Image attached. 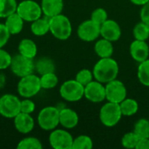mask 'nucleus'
<instances>
[{
	"instance_id": "40",
	"label": "nucleus",
	"mask_w": 149,
	"mask_h": 149,
	"mask_svg": "<svg viewBox=\"0 0 149 149\" xmlns=\"http://www.w3.org/2000/svg\"><path fill=\"white\" fill-rule=\"evenodd\" d=\"M134 4H135V5H141V6H142V5H144L145 3H147L148 2H149V0H130Z\"/></svg>"
},
{
	"instance_id": "21",
	"label": "nucleus",
	"mask_w": 149,
	"mask_h": 149,
	"mask_svg": "<svg viewBox=\"0 0 149 149\" xmlns=\"http://www.w3.org/2000/svg\"><path fill=\"white\" fill-rule=\"evenodd\" d=\"M31 31L32 34L35 36H45L50 31V22H49V17H39L36 19L35 21L31 22Z\"/></svg>"
},
{
	"instance_id": "8",
	"label": "nucleus",
	"mask_w": 149,
	"mask_h": 149,
	"mask_svg": "<svg viewBox=\"0 0 149 149\" xmlns=\"http://www.w3.org/2000/svg\"><path fill=\"white\" fill-rule=\"evenodd\" d=\"M24 21L33 22L41 17L43 11L41 5L34 0H24L17 3L16 11Z\"/></svg>"
},
{
	"instance_id": "28",
	"label": "nucleus",
	"mask_w": 149,
	"mask_h": 149,
	"mask_svg": "<svg viewBox=\"0 0 149 149\" xmlns=\"http://www.w3.org/2000/svg\"><path fill=\"white\" fill-rule=\"evenodd\" d=\"M139 81L145 86H149V58L140 63L137 72Z\"/></svg>"
},
{
	"instance_id": "6",
	"label": "nucleus",
	"mask_w": 149,
	"mask_h": 149,
	"mask_svg": "<svg viewBox=\"0 0 149 149\" xmlns=\"http://www.w3.org/2000/svg\"><path fill=\"white\" fill-rule=\"evenodd\" d=\"M85 86L76 79H69L65 81L60 88L59 93L62 99L68 102H77L84 97Z\"/></svg>"
},
{
	"instance_id": "12",
	"label": "nucleus",
	"mask_w": 149,
	"mask_h": 149,
	"mask_svg": "<svg viewBox=\"0 0 149 149\" xmlns=\"http://www.w3.org/2000/svg\"><path fill=\"white\" fill-rule=\"evenodd\" d=\"M77 34L83 41L93 42L100 36V25L90 18L79 25Z\"/></svg>"
},
{
	"instance_id": "19",
	"label": "nucleus",
	"mask_w": 149,
	"mask_h": 149,
	"mask_svg": "<svg viewBox=\"0 0 149 149\" xmlns=\"http://www.w3.org/2000/svg\"><path fill=\"white\" fill-rule=\"evenodd\" d=\"M24 20L17 12H14L5 17L4 24L10 35H17L22 31L24 27Z\"/></svg>"
},
{
	"instance_id": "39",
	"label": "nucleus",
	"mask_w": 149,
	"mask_h": 149,
	"mask_svg": "<svg viewBox=\"0 0 149 149\" xmlns=\"http://www.w3.org/2000/svg\"><path fill=\"white\" fill-rule=\"evenodd\" d=\"M136 149H149V138L140 139L137 143Z\"/></svg>"
},
{
	"instance_id": "1",
	"label": "nucleus",
	"mask_w": 149,
	"mask_h": 149,
	"mask_svg": "<svg viewBox=\"0 0 149 149\" xmlns=\"http://www.w3.org/2000/svg\"><path fill=\"white\" fill-rule=\"evenodd\" d=\"M93 73L95 80L107 84L117 79L119 74V65L112 57L102 58L94 65Z\"/></svg>"
},
{
	"instance_id": "11",
	"label": "nucleus",
	"mask_w": 149,
	"mask_h": 149,
	"mask_svg": "<svg viewBox=\"0 0 149 149\" xmlns=\"http://www.w3.org/2000/svg\"><path fill=\"white\" fill-rule=\"evenodd\" d=\"M49 142L54 149H72L73 138L65 129H54L49 135Z\"/></svg>"
},
{
	"instance_id": "7",
	"label": "nucleus",
	"mask_w": 149,
	"mask_h": 149,
	"mask_svg": "<svg viewBox=\"0 0 149 149\" xmlns=\"http://www.w3.org/2000/svg\"><path fill=\"white\" fill-rule=\"evenodd\" d=\"M21 112V100L14 94L6 93L0 97V114L7 119H14Z\"/></svg>"
},
{
	"instance_id": "32",
	"label": "nucleus",
	"mask_w": 149,
	"mask_h": 149,
	"mask_svg": "<svg viewBox=\"0 0 149 149\" xmlns=\"http://www.w3.org/2000/svg\"><path fill=\"white\" fill-rule=\"evenodd\" d=\"M139 140L140 139L138 138V136L133 131V132L127 133L123 135V137L121 139V144L126 148H136V146H137Z\"/></svg>"
},
{
	"instance_id": "5",
	"label": "nucleus",
	"mask_w": 149,
	"mask_h": 149,
	"mask_svg": "<svg viewBox=\"0 0 149 149\" xmlns=\"http://www.w3.org/2000/svg\"><path fill=\"white\" fill-rule=\"evenodd\" d=\"M122 116L120 107L118 103L107 101L100 111V120L101 123L107 127L116 126L120 121Z\"/></svg>"
},
{
	"instance_id": "4",
	"label": "nucleus",
	"mask_w": 149,
	"mask_h": 149,
	"mask_svg": "<svg viewBox=\"0 0 149 149\" xmlns=\"http://www.w3.org/2000/svg\"><path fill=\"white\" fill-rule=\"evenodd\" d=\"M38 124L45 131H52L59 125V109L56 107H45L38 115Z\"/></svg>"
},
{
	"instance_id": "24",
	"label": "nucleus",
	"mask_w": 149,
	"mask_h": 149,
	"mask_svg": "<svg viewBox=\"0 0 149 149\" xmlns=\"http://www.w3.org/2000/svg\"><path fill=\"white\" fill-rule=\"evenodd\" d=\"M120 107L122 115L127 117L134 115L139 110L138 102L135 100L130 98H126L123 101H121L120 103Z\"/></svg>"
},
{
	"instance_id": "38",
	"label": "nucleus",
	"mask_w": 149,
	"mask_h": 149,
	"mask_svg": "<svg viewBox=\"0 0 149 149\" xmlns=\"http://www.w3.org/2000/svg\"><path fill=\"white\" fill-rule=\"evenodd\" d=\"M140 17L142 22L149 24V2L142 5V8L141 10Z\"/></svg>"
},
{
	"instance_id": "37",
	"label": "nucleus",
	"mask_w": 149,
	"mask_h": 149,
	"mask_svg": "<svg viewBox=\"0 0 149 149\" xmlns=\"http://www.w3.org/2000/svg\"><path fill=\"white\" fill-rule=\"evenodd\" d=\"M10 33L4 24H0V48H3L9 41Z\"/></svg>"
},
{
	"instance_id": "35",
	"label": "nucleus",
	"mask_w": 149,
	"mask_h": 149,
	"mask_svg": "<svg viewBox=\"0 0 149 149\" xmlns=\"http://www.w3.org/2000/svg\"><path fill=\"white\" fill-rule=\"evenodd\" d=\"M12 60L11 55L3 48H0V71L5 70L10 66Z\"/></svg>"
},
{
	"instance_id": "20",
	"label": "nucleus",
	"mask_w": 149,
	"mask_h": 149,
	"mask_svg": "<svg viewBox=\"0 0 149 149\" xmlns=\"http://www.w3.org/2000/svg\"><path fill=\"white\" fill-rule=\"evenodd\" d=\"M18 52L24 57L34 58L38 53L37 45L30 38H24L18 44Z\"/></svg>"
},
{
	"instance_id": "18",
	"label": "nucleus",
	"mask_w": 149,
	"mask_h": 149,
	"mask_svg": "<svg viewBox=\"0 0 149 149\" xmlns=\"http://www.w3.org/2000/svg\"><path fill=\"white\" fill-rule=\"evenodd\" d=\"M41 8L43 14L47 17H52L61 14L64 8L63 0H42Z\"/></svg>"
},
{
	"instance_id": "10",
	"label": "nucleus",
	"mask_w": 149,
	"mask_h": 149,
	"mask_svg": "<svg viewBox=\"0 0 149 149\" xmlns=\"http://www.w3.org/2000/svg\"><path fill=\"white\" fill-rule=\"evenodd\" d=\"M106 100L110 102L120 104L127 98V88L123 82L118 79H113L105 86Z\"/></svg>"
},
{
	"instance_id": "15",
	"label": "nucleus",
	"mask_w": 149,
	"mask_h": 149,
	"mask_svg": "<svg viewBox=\"0 0 149 149\" xmlns=\"http://www.w3.org/2000/svg\"><path fill=\"white\" fill-rule=\"evenodd\" d=\"M13 122L16 130L23 134H27L31 133L35 127V121L34 119L31 117V115L22 112H20L14 118Z\"/></svg>"
},
{
	"instance_id": "27",
	"label": "nucleus",
	"mask_w": 149,
	"mask_h": 149,
	"mask_svg": "<svg viewBox=\"0 0 149 149\" xmlns=\"http://www.w3.org/2000/svg\"><path fill=\"white\" fill-rule=\"evenodd\" d=\"M133 35L134 38L137 40H148L149 38V24L142 21L138 23L134 27Z\"/></svg>"
},
{
	"instance_id": "2",
	"label": "nucleus",
	"mask_w": 149,
	"mask_h": 149,
	"mask_svg": "<svg viewBox=\"0 0 149 149\" xmlns=\"http://www.w3.org/2000/svg\"><path fill=\"white\" fill-rule=\"evenodd\" d=\"M50 32L58 40L68 39L72 31V27L70 19L63 15L58 14L54 17H49Z\"/></svg>"
},
{
	"instance_id": "31",
	"label": "nucleus",
	"mask_w": 149,
	"mask_h": 149,
	"mask_svg": "<svg viewBox=\"0 0 149 149\" xmlns=\"http://www.w3.org/2000/svg\"><path fill=\"white\" fill-rule=\"evenodd\" d=\"M93 146V140L87 135L82 134L73 139L72 149H91Z\"/></svg>"
},
{
	"instance_id": "25",
	"label": "nucleus",
	"mask_w": 149,
	"mask_h": 149,
	"mask_svg": "<svg viewBox=\"0 0 149 149\" xmlns=\"http://www.w3.org/2000/svg\"><path fill=\"white\" fill-rule=\"evenodd\" d=\"M16 0H0V18H5L17 11Z\"/></svg>"
},
{
	"instance_id": "3",
	"label": "nucleus",
	"mask_w": 149,
	"mask_h": 149,
	"mask_svg": "<svg viewBox=\"0 0 149 149\" xmlns=\"http://www.w3.org/2000/svg\"><path fill=\"white\" fill-rule=\"evenodd\" d=\"M41 89L42 87L40 83V77L34 73L20 78L17 87L18 94L24 99H31L34 97L40 92Z\"/></svg>"
},
{
	"instance_id": "33",
	"label": "nucleus",
	"mask_w": 149,
	"mask_h": 149,
	"mask_svg": "<svg viewBox=\"0 0 149 149\" xmlns=\"http://www.w3.org/2000/svg\"><path fill=\"white\" fill-rule=\"evenodd\" d=\"M93 79H94V77H93V72H91L88 69H82V70L79 71L75 77V79L78 82H79L81 85H83L84 86H86L87 84L92 82L93 80Z\"/></svg>"
},
{
	"instance_id": "36",
	"label": "nucleus",
	"mask_w": 149,
	"mask_h": 149,
	"mask_svg": "<svg viewBox=\"0 0 149 149\" xmlns=\"http://www.w3.org/2000/svg\"><path fill=\"white\" fill-rule=\"evenodd\" d=\"M36 105L34 101L30 100L29 98H24L23 100H21V112L24 113L31 114L35 111Z\"/></svg>"
},
{
	"instance_id": "34",
	"label": "nucleus",
	"mask_w": 149,
	"mask_h": 149,
	"mask_svg": "<svg viewBox=\"0 0 149 149\" xmlns=\"http://www.w3.org/2000/svg\"><path fill=\"white\" fill-rule=\"evenodd\" d=\"M91 19L93 21H94L95 23L99 24L100 25H101L106 20L108 19V15H107V12L105 9L97 8L92 12Z\"/></svg>"
},
{
	"instance_id": "29",
	"label": "nucleus",
	"mask_w": 149,
	"mask_h": 149,
	"mask_svg": "<svg viewBox=\"0 0 149 149\" xmlns=\"http://www.w3.org/2000/svg\"><path fill=\"white\" fill-rule=\"evenodd\" d=\"M17 149H42L43 145L41 141L36 137H25L21 140L17 146Z\"/></svg>"
},
{
	"instance_id": "23",
	"label": "nucleus",
	"mask_w": 149,
	"mask_h": 149,
	"mask_svg": "<svg viewBox=\"0 0 149 149\" xmlns=\"http://www.w3.org/2000/svg\"><path fill=\"white\" fill-rule=\"evenodd\" d=\"M55 64L53 60L48 57H42L35 62V70L39 75L55 72Z\"/></svg>"
},
{
	"instance_id": "22",
	"label": "nucleus",
	"mask_w": 149,
	"mask_h": 149,
	"mask_svg": "<svg viewBox=\"0 0 149 149\" xmlns=\"http://www.w3.org/2000/svg\"><path fill=\"white\" fill-rule=\"evenodd\" d=\"M94 51L100 58H110L113 53V45L111 41L102 38L94 45Z\"/></svg>"
},
{
	"instance_id": "17",
	"label": "nucleus",
	"mask_w": 149,
	"mask_h": 149,
	"mask_svg": "<svg viewBox=\"0 0 149 149\" xmlns=\"http://www.w3.org/2000/svg\"><path fill=\"white\" fill-rule=\"evenodd\" d=\"M79 123L78 113L71 108H62L59 110V125L64 128L72 129Z\"/></svg>"
},
{
	"instance_id": "16",
	"label": "nucleus",
	"mask_w": 149,
	"mask_h": 149,
	"mask_svg": "<svg viewBox=\"0 0 149 149\" xmlns=\"http://www.w3.org/2000/svg\"><path fill=\"white\" fill-rule=\"evenodd\" d=\"M130 54L134 60L141 63L149 58V46L148 43L143 40H137L132 42L130 45Z\"/></svg>"
},
{
	"instance_id": "41",
	"label": "nucleus",
	"mask_w": 149,
	"mask_h": 149,
	"mask_svg": "<svg viewBox=\"0 0 149 149\" xmlns=\"http://www.w3.org/2000/svg\"><path fill=\"white\" fill-rule=\"evenodd\" d=\"M5 84V77L3 74H0V89L3 87Z\"/></svg>"
},
{
	"instance_id": "9",
	"label": "nucleus",
	"mask_w": 149,
	"mask_h": 149,
	"mask_svg": "<svg viewBox=\"0 0 149 149\" xmlns=\"http://www.w3.org/2000/svg\"><path fill=\"white\" fill-rule=\"evenodd\" d=\"M10 68L13 74H15L17 77L23 78L33 73L35 70V63L33 61V58L17 54L12 57Z\"/></svg>"
},
{
	"instance_id": "26",
	"label": "nucleus",
	"mask_w": 149,
	"mask_h": 149,
	"mask_svg": "<svg viewBox=\"0 0 149 149\" xmlns=\"http://www.w3.org/2000/svg\"><path fill=\"white\" fill-rule=\"evenodd\" d=\"M134 132L139 139L149 138V120L140 119L134 124Z\"/></svg>"
},
{
	"instance_id": "14",
	"label": "nucleus",
	"mask_w": 149,
	"mask_h": 149,
	"mask_svg": "<svg viewBox=\"0 0 149 149\" xmlns=\"http://www.w3.org/2000/svg\"><path fill=\"white\" fill-rule=\"evenodd\" d=\"M100 36L111 42L117 41L121 37V28L116 21L107 19L100 25Z\"/></svg>"
},
{
	"instance_id": "13",
	"label": "nucleus",
	"mask_w": 149,
	"mask_h": 149,
	"mask_svg": "<svg viewBox=\"0 0 149 149\" xmlns=\"http://www.w3.org/2000/svg\"><path fill=\"white\" fill-rule=\"evenodd\" d=\"M84 97L93 103H100L106 100V87L103 83L93 80L85 86Z\"/></svg>"
},
{
	"instance_id": "30",
	"label": "nucleus",
	"mask_w": 149,
	"mask_h": 149,
	"mask_svg": "<svg viewBox=\"0 0 149 149\" xmlns=\"http://www.w3.org/2000/svg\"><path fill=\"white\" fill-rule=\"evenodd\" d=\"M40 83L42 89H52L58 83V78L54 72H49L41 75Z\"/></svg>"
}]
</instances>
